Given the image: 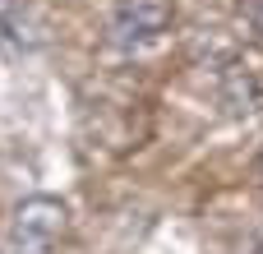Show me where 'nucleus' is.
<instances>
[{"instance_id": "nucleus-3", "label": "nucleus", "mask_w": 263, "mask_h": 254, "mask_svg": "<svg viewBox=\"0 0 263 254\" xmlns=\"http://www.w3.org/2000/svg\"><path fill=\"white\" fill-rule=\"evenodd\" d=\"M222 102L231 116L240 111H259V88H254V69H245V60H231L222 74Z\"/></svg>"}, {"instance_id": "nucleus-1", "label": "nucleus", "mask_w": 263, "mask_h": 254, "mask_svg": "<svg viewBox=\"0 0 263 254\" xmlns=\"http://www.w3.org/2000/svg\"><path fill=\"white\" fill-rule=\"evenodd\" d=\"M65 231H69V208L55 194H32L9 217L5 254H55Z\"/></svg>"}, {"instance_id": "nucleus-5", "label": "nucleus", "mask_w": 263, "mask_h": 254, "mask_svg": "<svg viewBox=\"0 0 263 254\" xmlns=\"http://www.w3.org/2000/svg\"><path fill=\"white\" fill-rule=\"evenodd\" d=\"M14 9H18V0H0V28L14 19Z\"/></svg>"}, {"instance_id": "nucleus-4", "label": "nucleus", "mask_w": 263, "mask_h": 254, "mask_svg": "<svg viewBox=\"0 0 263 254\" xmlns=\"http://www.w3.org/2000/svg\"><path fill=\"white\" fill-rule=\"evenodd\" d=\"M245 14H250V23L263 32V0H250V5H245Z\"/></svg>"}, {"instance_id": "nucleus-7", "label": "nucleus", "mask_w": 263, "mask_h": 254, "mask_svg": "<svg viewBox=\"0 0 263 254\" xmlns=\"http://www.w3.org/2000/svg\"><path fill=\"white\" fill-rule=\"evenodd\" d=\"M254 254H263V241H259V250H254Z\"/></svg>"}, {"instance_id": "nucleus-6", "label": "nucleus", "mask_w": 263, "mask_h": 254, "mask_svg": "<svg viewBox=\"0 0 263 254\" xmlns=\"http://www.w3.org/2000/svg\"><path fill=\"white\" fill-rule=\"evenodd\" d=\"M254 176H259V185H263V148H259V157H254Z\"/></svg>"}, {"instance_id": "nucleus-2", "label": "nucleus", "mask_w": 263, "mask_h": 254, "mask_svg": "<svg viewBox=\"0 0 263 254\" xmlns=\"http://www.w3.org/2000/svg\"><path fill=\"white\" fill-rule=\"evenodd\" d=\"M176 19V0H116L111 5V19H106V32L116 46L134 51V46H148L157 42Z\"/></svg>"}]
</instances>
